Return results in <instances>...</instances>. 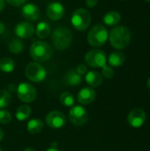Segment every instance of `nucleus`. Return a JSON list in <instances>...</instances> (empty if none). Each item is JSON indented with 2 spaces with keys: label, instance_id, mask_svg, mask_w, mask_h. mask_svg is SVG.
<instances>
[{
  "label": "nucleus",
  "instance_id": "obj_1",
  "mask_svg": "<svg viewBox=\"0 0 150 151\" xmlns=\"http://www.w3.org/2000/svg\"><path fill=\"white\" fill-rule=\"evenodd\" d=\"M109 38L112 47L118 50H122L129 45L131 34L126 27L117 26L111 29L109 35Z\"/></svg>",
  "mask_w": 150,
  "mask_h": 151
},
{
  "label": "nucleus",
  "instance_id": "obj_2",
  "mask_svg": "<svg viewBox=\"0 0 150 151\" xmlns=\"http://www.w3.org/2000/svg\"><path fill=\"white\" fill-rule=\"evenodd\" d=\"M30 55L35 62H44L52 57L53 50L49 43L43 41H35L31 45Z\"/></svg>",
  "mask_w": 150,
  "mask_h": 151
},
{
  "label": "nucleus",
  "instance_id": "obj_3",
  "mask_svg": "<svg viewBox=\"0 0 150 151\" xmlns=\"http://www.w3.org/2000/svg\"><path fill=\"white\" fill-rule=\"evenodd\" d=\"M72 40V32L65 27H59L56 28L52 34V42L57 50H66L70 46Z\"/></svg>",
  "mask_w": 150,
  "mask_h": 151
},
{
  "label": "nucleus",
  "instance_id": "obj_4",
  "mask_svg": "<svg viewBox=\"0 0 150 151\" xmlns=\"http://www.w3.org/2000/svg\"><path fill=\"white\" fill-rule=\"evenodd\" d=\"M109 38V33L107 28L101 25L94 26L88 34V42L93 47H101L103 46Z\"/></svg>",
  "mask_w": 150,
  "mask_h": 151
},
{
  "label": "nucleus",
  "instance_id": "obj_5",
  "mask_svg": "<svg viewBox=\"0 0 150 151\" xmlns=\"http://www.w3.org/2000/svg\"><path fill=\"white\" fill-rule=\"evenodd\" d=\"M92 17L90 12L83 8L77 9L72 15L71 23L72 27L79 31H85L90 26Z\"/></svg>",
  "mask_w": 150,
  "mask_h": 151
},
{
  "label": "nucleus",
  "instance_id": "obj_6",
  "mask_svg": "<svg viewBox=\"0 0 150 151\" xmlns=\"http://www.w3.org/2000/svg\"><path fill=\"white\" fill-rule=\"evenodd\" d=\"M26 77L32 82L39 83L45 80L47 72L45 68L37 62H31L25 68Z\"/></svg>",
  "mask_w": 150,
  "mask_h": 151
},
{
  "label": "nucleus",
  "instance_id": "obj_7",
  "mask_svg": "<svg viewBox=\"0 0 150 151\" xmlns=\"http://www.w3.org/2000/svg\"><path fill=\"white\" fill-rule=\"evenodd\" d=\"M85 62L88 65L93 68H103L106 65V54L101 50H89L85 56Z\"/></svg>",
  "mask_w": 150,
  "mask_h": 151
},
{
  "label": "nucleus",
  "instance_id": "obj_8",
  "mask_svg": "<svg viewBox=\"0 0 150 151\" xmlns=\"http://www.w3.org/2000/svg\"><path fill=\"white\" fill-rule=\"evenodd\" d=\"M17 95L20 101L26 104H30L34 102L36 98L37 92L35 88L32 84L22 82L17 87Z\"/></svg>",
  "mask_w": 150,
  "mask_h": 151
},
{
  "label": "nucleus",
  "instance_id": "obj_9",
  "mask_svg": "<svg viewBox=\"0 0 150 151\" xmlns=\"http://www.w3.org/2000/svg\"><path fill=\"white\" fill-rule=\"evenodd\" d=\"M68 117L72 124H73L74 126L80 127L87 123L88 115L87 110L84 107L80 105H76L72 107V109L69 111Z\"/></svg>",
  "mask_w": 150,
  "mask_h": 151
},
{
  "label": "nucleus",
  "instance_id": "obj_10",
  "mask_svg": "<svg viewBox=\"0 0 150 151\" xmlns=\"http://www.w3.org/2000/svg\"><path fill=\"white\" fill-rule=\"evenodd\" d=\"M45 122L52 129H59L62 128L66 122L65 116L64 113L58 111H52L49 112L45 118Z\"/></svg>",
  "mask_w": 150,
  "mask_h": 151
},
{
  "label": "nucleus",
  "instance_id": "obj_11",
  "mask_svg": "<svg viewBox=\"0 0 150 151\" xmlns=\"http://www.w3.org/2000/svg\"><path fill=\"white\" fill-rule=\"evenodd\" d=\"M14 33L19 39H27L34 33V27L29 21H22L16 25Z\"/></svg>",
  "mask_w": 150,
  "mask_h": 151
},
{
  "label": "nucleus",
  "instance_id": "obj_12",
  "mask_svg": "<svg viewBox=\"0 0 150 151\" xmlns=\"http://www.w3.org/2000/svg\"><path fill=\"white\" fill-rule=\"evenodd\" d=\"M146 112L141 110V109H134L132 111H130V113L128 114L127 117V122L128 124L134 127V128H138L141 127V126H143L145 120H146Z\"/></svg>",
  "mask_w": 150,
  "mask_h": 151
},
{
  "label": "nucleus",
  "instance_id": "obj_13",
  "mask_svg": "<svg viewBox=\"0 0 150 151\" xmlns=\"http://www.w3.org/2000/svg\"><path fill=\"white\" fill-rule=\"evenodd\" d=\"M46 12L51 20H58L63 18L65 14V8L61 3L52 2L48 5Z\"/></svg>",
  "mask_w": 150,
  "mask_h": 151
},
{
  "label": "nucleus",
  "instance_id": "obj_14",
  "mask_svg": "<svg viewBox=\"0 0 150 151\" xmlns=\"http://www.w3.org/2000/svg\"><path fill=\"white\" fill-rule=\"evenodd\" d=\"M21 14L27 20L36 21L40 17V9L34 4H26L21 9Z\"/></svg>",
  "mask_w": 150,
  "mask_h": 151
},
{
  "label": "nucleus",
  "instance_id": "obj_15",
  "mask_svg": "<svg viewBox=\"0 0 150 151\" xmlns=\"http://www.w3.org/2000/svg\"><path fill=\"white\" fill-rule=\"evenodd\" d=\"M96 97L95 91L89 87L83 88L80 89L77 95V100L78 102L82 105H88L92 104Z\"/></svg>",
  "mask_w": 150,
  "mask_h": 151
},
{
  "label": "nucleus",
  "instance_id": "obj_16",
  "mask_svg": "<svg viewBox=\"0 0 150 151\" xmlns=\"http://www.w3.org/2000/svg\"><path fill=\"white\" fill-rule=\"evenodd\" d=\"M86 82L92 88H97L103 83V76L96 71H90L86 73Z\"/></svg>",
  "mask_w": 150,
  "mask_h": 151
},
{
  "label": "nucleus",
  "instance_id": "obj_17",
  "mask_svg": "<svg viewBox=\"0 0 150 151\" xmlns=\"http://www.w3.org/2000/svg\"><path fill=\"white\" fill-rule=\"evenodd\" d=\"M64 81H65V83L68 86H78L79 84L81 83L82 81V76L80 75L76 71L75 69H72V70H69L65 75V78H64Z\"/></svg>",
  "mask_w": 150,
  "mask_h": 151
},
{
  "label": "nucleus",
  "instance_id": "obj_18",
  "mask_svg": "<svg viewBox=\"0 0 150 151\" xmlns=\"http://www.w3.org/2000/svg\"><path fill=\"white\" fill-rule=\"evenodd\" d=\"M126 60L125 54L121 51H114L112 52L108 58V62L111 66L113 67H118L124 64Z\"/></svg>",
  "mask_w": 150,
  "mask_h": 151
},
{
  "label": "nucleus",
  "instance_id": "obj_19",
  "mask_svg": "<svg viewBox=\"0 0 150 151\" xmlns=\"http://www.w3.org/2000/svg\"><path fill=\"white\" fill-rule=\"evenodd\" d=\"M43 122L39 119H32L27 124V130L31 134H39L43 128Z\"/></svg>",
  "mask_w": 150,
  "mask_h": 151
},
{
  "label": "nucleus",
  "instance_id": "obj_20",
  "mask_svg": "<svg viewBox=\"0 0 150 151\" xmlns=\"http://www.w3.org/2000/svg\"><path fill=\"white\" fill-rule=\"evenodd\" d=\"M120 19H121L120 14L115 11H111L107 12L103 18L104 24L107 26H116L119 23Z\"/></svg>",
  "mask_w": 150,
  "mask_h": 151
},
{
  "label": "nucleus",
  "instance_id": "obj_21",
  "mask_svg": "<svg viewBox=\"0 0 150 151\" xmlns=\"http://www.w3.org/2000/svg\"><path fill=\"white\" fill-rule=\"evenodd\" d=\"M50 27L49 25L48 22L45 21H42L39 22L36 26V35L40 38V39H44L46 37H48L50 35Z\"/></svg>",
  "mask_w": 150,
  "mask_h": 151
},
{
  "label": "nucleus",
  "instance_id": "obj_22",
  "mask_svg": "<svg viewBox=\"0 0 150 151\" xmlns=\"http://www.w3.org/2000/svg\"><path fill=\"white\" fill-rule=\"evenodd\" d=\"M32 113V110L31 108L28 106V105H20L17 111H16V113H15V116H16V119L19 121H24L26 119H27L30 115Z\"/></svg>",
  "mask_w": 150,
  "mask_h": 151
},
{
  "label": "nucleus",
  "instance_id": "obj_23",
  "mask_svg": "<svg viewBox=\"0 0 150 151\" xmlns=\"http://www.w3.org/2000/svg\"><path fill=\"white\" fill-rule=\"evenodd\" d=\"M15 68V62L11 58H3L0 59V71L3 73H11Z\"/></svg>",
  "mask_w": 150,
  "mask_h": 151
},
{
  "label": "nucleus",
  "instance_id": "obj_24",
  "mask_svg": "<svg viewBox=\"0 0 150 151\" xmlns=\"http://www.w3.org/2000/svg\"><path fill=\"white\" fill-rule=\"evenodd\" d=\"M8 48L12 54H19L24 49V44L19 38H13L9 42Z\"/></svg>",
  "mask_w": 150,
  "mask_h": 151
},
{
  "label": "nucleus",
  "instance_id": "obj_25",
  "mask_svg": "<svg viewBox=\"0 0 150 151\" xmlns=\"http://www.w3.org/2000/svg\"><path fill=\"white\" fill-rule=\"evenodd\" d=\"M59 102L64 106L72 107L74 104V96L70 92H63L59 96Z\"/></svg>",
  "mask_w": 150,
  "mask_h": 151
},
{
  "label": "nucleus",
  "instance_id": "obj_26",
  "mask_svg": "<svg viewBox=\"0 0 150 151\" xmlns=\"http://www.w3.org/2000/svg\"><path fill=\"white\" fill-rule=\"evenodd\" d=\"M11 102V96L7 90H0V109H4L10 105Z\"/></svg>",
  "mask_w": 150,
  "mask_h": 151
},
{
  "label": "nucleus",
  "instance_id": "obj_27",
  "mask_svg": "<svg viewBox=\"0 0 150 151\" xmlns=\"http://www.w3.org/2000/svg\"><path fill=\"white\" fill-rule=\"evenodd\" d=\"M11 121V115L6 110H0V124H9Z\"/></svg>",
  "mask_w": 150,
  "mask_h": 151
},
{
  "label": "nucleus",
  "instance_id": "obj_28",
  "mask_svg": "<svg viewBox=\"0 0 150 151\" xmlns=\"http://www.w3.org/2000/svg\"><path fill=\"white\" fill-rule=\"evenodd\" d=\"M102 74L106 79H111L114 76V70L109 65H104L102 68Z\"/></svg>",
  "mask_w": 150,
  "mask_h": 151
},
{
  "label": "nucleus",
  "instance_id": "obj_29",
  "mask_svg": "<svg viewBox=\"0 0 150 151\" xmlns=\"http://www.w3.org/2000/svg\"><path fill=\"white\" fill-rule=\"evenodd\" d=\"M75 71L80 74V75H84L88 73V67L85 64H80L76 66Z\"/></svg>",
  "mask_w": 150,
  "mask_h": 151
},
{
  "label": "nucleus",
  "instance_id": "obj_30",
  "mask_svg": "<svg viewBox=\"0 0 150 151\" xmlns=\"http://www.w3.org/2000/svg\"><path fill=\"white\" fill-rule=\"evenodd\" d=\"M27 0H6V2L12 6H19L23 4Z\"/></svg>",
  "mask_w": 150,
  "mask_h": 151
},
{
  "label": "nucleus",
  "instance_id": "obj_31",
  "mask_svg": "<svg viewBox=\"0 0 150 151\" xmlns=\"http://www.w3.org/2000/svg\"><path fill=\"white\" fill-rule=\"evenodd\" d=\"M98 0H86V4L88 8H94L97 5Z\"/></svg>",
  "mask_w": 150,
  "mask_h": 151
},
{
  "label": "nucleus",
  "instance_id": "obj_32",
  "mask_svg": "<svg viewBox=\"0 0 150 151\" xmlns=\"http://www.w3.org/2000/svg\"><path fill=\"white\" fill-rule=\"evenodd\" d=\"M4 29H5V27H4V24L3 22L0 21V35H2L4 32Z\"/></svg>",
  "mask_w": 150,
  "mask_h": 151
},
{
  "label": "nucleus",
  "instance_id": "obj_33",
  "mask_svg": "<svg viewBox=\"0 0 150 151\" xmlns=\"http://www.w3.org/2000/svg\"><path fill=\"white\" fill-rule=\"evenodd\" d=\"M46 151H59L55 145H51Z\"/></svg>",
  "mask_w": 150,
  "mask_h": 151
},
{
  "label": "nucleus",
  "instance_id": "obj_34",
  "mask_svg": "<svg viewBox=\"0 0 150 151\" xmlns=\"http://www.w3.org/2000/svg\"><path fill=\"white\" fill-rule=\"evenodd\" d=\"M4 8V0H0V12Z\"/></svg>",
  "mask_w": 150,
  "mask_h": 151
},
{
  "label": "nucleus",
  "instance_id": "obj_35",
  "mask_svg": "<svg viewBox=\"0 0 150 151\" xmlns=\"http://www.w3.org/2000/svg\"><path fill=\"white\" fill-rule=\"evenodd\" d=\"M3 137H4V132H3V130L0 128V142L2 141Z\"/></svg>",
  "mask_w": 150,
  "mask_h": 151
},
{
  "label": "nucleus",
  "instance_id": "obj_36",
  "mask_svg": "<svg viewBox=\"0 0 150 151\" xmlns=\"http://www.w3.org/2000/svg\"><path fill=\"white\" fill-rule=\"evenodd\" d=\"M24 151H36L35 150H34L33 148H26Z\"/></svg>",
  "mask_w": 150,
  "mask_h": 151
},
{
  "label": "nucleus",
  "instance_id": "obj_37",
  "mask_svg": "<svg viewBox=\"0 0 150 151\" xmlns=\"http://www.w3.org/2000/svg\"><path fill=\"white\" fill-rule=\"evenodd\" d=\"M148 87H149V88L150 90V78L149 79V81H148Z\"/></svg>",
  "mask_w": 150,
  "mask_h": 151
},
{
  "label": "nucleus",
  "instance_id": "obj_38",
  "mask_svg": "<svg viewBox=\"0 0 150 151\" xmlns=\"http://www.w3.org/2000/svg\"><path fill=\"white\" fill-rule=\"evenodd\" d=\"M145 1H147V2H150V0H145Z\"/></svg>",
  "mask_w": 150,
  "mask_h": 151
},
{
  "label": "nucleus",
  "instance_id": "obj_39",
  "mask_svg": "<svg viewBox=\"0 0 150 151\" xmlns=\"http://www.w3.org/2000/svg\"><path fill=\"white\" fill-rule=\"evenodd\" d=\"M0 151H3V150H2V149H1V148H0Z\"/></svg>",
  "mask_w": 150,
  "mask_h": 151
}]
</instances>
